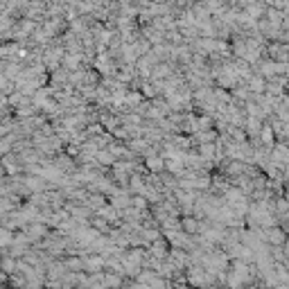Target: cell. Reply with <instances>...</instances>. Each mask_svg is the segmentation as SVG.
<instances>
[{"label": "cell", "mask_w": 289, "mask_h": 289, "mask_svg": "<svg viewBox=\"0 0 289 289\" xmlns=\"http://www.w3.org/2000/svg\"><path fill=\"white\" fill-rule=\"evenodd\" d=\"M271 239H273L275 244H282V242H284V237H282V233H280V230H273V233H271Z\"/></svg>", "instance_id": "6da1fadb"}]
</instances>
